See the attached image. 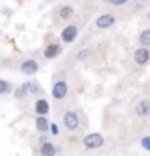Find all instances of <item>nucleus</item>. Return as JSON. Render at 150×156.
Instances as JSON below:
<instances>
[{
    "label": "nucleus",
    "instance_id": "1",
    "mask_svg": "<svg viewBox=\"0 0 150 156\" xmlns=\"http://www.w3.org/2000/svg\"><path fill=\"white\" fill-rule=\"evenodd\" d=\"M61 124H63V128L67 130V132H75V130H79V126H81V118H79L77 112L69 110V112H65V114H63Z\"/></svg>",
    "mask_w": 150,
    "mask_h": 156
},
{
    "label": "nucleus",
    "instance_id": "2",
    "mask_svg": "<svg viewBox=\"0 0 150 156\" xmlns=\"http://www.w3.org/2000/svg\"><path fill=\"white\" fill-rule=\"evenodd\" d=\"M104 144H105V140L99 132H91L87 136H83V148L85 150H99Z\"/></svg>",
    "mask_w": 150,
    "mask_h": 156
},
{
    "label": "nucleus",
    "instance_id": "3",
    "mask_svg": "<svg viewBox=\"0 0 150 156\" xmlns=\"http://www.w3.org/2000/svg\"><path fill=\"white\" fill-rule=\"evenodd\" d=\"M67 93H69V85H67V81H65V79H57L55 83H53V87H51L53 99L61 101V99L67 98Z\"/></svg>",
    "mask_w": 150,
    "mask_h": 156
},
{
    "label": "nucleus",
    "instance_id": "4",
    "mask_svg": "<svg viewBox=\"0 0 150 156\" xmlns=\"http://www.w3.org/2000/svg\"><path fill=\"white\" fill-rule=\"evenodd\" d=\"M77 35H79V27H77V24H67V27L61 30V43L71 45V43H75Z\"/></svg>",
    "mask_w": 150,
    "mask_h": 156
},
{
    "label": "nucleus",
    "instance_id": "5",
    "mask_svg": "<svg viewBox=\"0 0 150 156\" xmlns=\"http://www.w3.org/2000/svg\"><path fill=\"white\" fill-rule=\"evenodd\" d=\"M18 69H20V73H23V75L33 77V75H37V73H39V63H37L35 59H23V61H20V65H18Z\"/></svg>",
    "mask_w": 150,
    "mask_h": 156
},
{
    "label": "nucleus",
    "instance_id": "6",
    "mask_svg": "<svg viewBox=\"0 0 150 156\" xmlns=\"http://www.w3.org/2000/svg\"><path fill=\"white\" fill-rule=\"evenodd\" d=\"M61 53H63V45H61V43H49V45L43 49V57L51 61V59H57Z\"/></svg>",
    "mask_w": 150,
    "mask_h": 156
},
{
    "label": "nucleus",
    "instance_id": "7",
    "mask_svg": "<svg viewBox=\"0 0 150 156\" xmlns=\"http://www.w3.org/2000/svg\"><path fill=\"white\" fill-rule=\"evenodd\" d=\"M132 59H134V63H136V65H146L150 61V49H148V47H142V45H140L138 49L134 51Z\"/></svg>",
    "mask_w": 150,
    "mask_h": 156
},
{
    "label": "nucleus",
    "instance_id": "8",
    "mask_svg": "<svg viewBox=\"0 0 150 156\" xmlns=\"http://www.w3.org/2000/svg\"><path fill=\"white\" fill-rule=\"evenodd\" d=\"M114 24H116V16H114V14H110V12H105V14H99V16L95 18V27H98V29H102V30L112 29Z\"/></svg>",
    "mask_w": 150,
    "mask_h": 156
},
{
    "label": "nucleus",
    "instance_id": "9",
    "mask_svg": "<svg viewBox=\"0 0 150 156\" xmlns=\"http://www.w3.org/2000/svg\"><path fill=\"white\" fill-rule=\"evenodd\" d=\"M39 154H41V156H55V154H57V146L53 144V142H49L47 138H41Z\"/></svg>",
    "mask_w": 150,
    "mask_h": 156
},
{
    "label": "nucleus",
    "instance_id": "10",
    "mask_svg": "<svg viewBox=\"0 0 150 156\" xmlns=\"http://www.w3.org/2000/svg\"><path fill=\"white\" fill-rule=\"evenodd\" d=\"M51 112V105H49V101H47L45 98H39L35 101V116H47Z\"/></svg>",
    "mask_w": 150,
    "mask_h": 156
},
{
    "label": "nucleus",
    "instance_id": "11",
    "mask_svg": "<svg viewBox=\"0 0 150 156\" xmlns=\"http://www.w3.org/2000/svg\"><path fill=\"white\" fill-rule=\"evenodd\" d=\"M59 18H61V20H65V23H67V20H71V18L75 16V8L71 4H63V6H59Z\"/></svg>",
    "mask_w": 150,
    "mask_h": 156
},
{
    "label": "nucleus",
    "instance_id": "12",
    "mask_svg": "<svg viewBox=\"0 0 150 156\" xmlns=\"http://www.w3.org/2000/svg\"><path fill=\"white\" fill-rule=\"evenodd\" d=\"M136 116H140V118H146V116H150V99H140L138 104H136Z\"/></svg>",
    "mask_w": 150,
    "mask_h": 156
},
{
    "label": "nucleus",
    "instance_id": "13",
    "mask_svg": "<svg viewBox=\"0 0 150 156\" xmlns=\"http://www.w3.org/2000/svg\"><path fill=\"white\" fill-rule=\"evenodd\" d=\"M49 126H51V122L47 120V116H35V128H37V132L47 134V132H49Z\"/></svg>",
    "mask_w": 150,
    "mask_h": 156
},
{
    "label": "nucleus",
    "instance_id": "14",
    "mask_svg": "<svg viewBox=\"0 0 150 156\" xmlns=\"http://www.w3.org/2000/svg\"><path fill=\"white\" fill-rule=\"evenodd\" d=\"M12 93H14V98H16V99H24V98L30 93V81H24L20 87L12 89Z\"/></svg>",
    "mask_w": 150,
    "mask_h": 156
},
{
    "label": "nucleus",
    "instance_id": "15",
    "mask_svg": "<svg viewBox=\"0 0 150 156\" xmlns=\"http://www.w3.org/2000/svg\"><path fill=\"white\" fill-rule=\"evenodd\" d=\"M138 43H140L142 47H150V29L140 30V35H138Z\"/></svg>",
    "mask_w": 150,
    "mask_h": 156
},
{
    "label": "nucleus",
    "instance_id": "16",
    "mask_svg": "<svg viewBox=\"0 0 150 156\" xmlns=\"http://www.w3.org/2000/svg\"><path fill=\"white\" fill-rule=\"evenodd\" d=\"M12 93V83L6 79H0V95H8Z\"/></svg>",
    "mask_w": 150,
    "mask_h": 156
},
{
    "label": "nucleus",
    "instance_id": "17",
    "mask_svg": "<svg viewBox=\"0 0 150 156\" xmlns=\"http://www.w3.org/2000/svg\"><path fill=\"white\" fill-rule=\"evenodd\" d=\"M140 146H142L146 152H150V136H142V138H140Z\"/></svg>",
    "mask_w": 150,
    "mask_h": 156
},
{
    "label": "nucleus",
    "instance_id": "18",
    "mask_svg": "<svg viewBox=\"0 0 150 156\" xmlns=\"http://www.w3.org/2000/svg\"><path fill=\"white\" fill-rule=\"evenodd\" d=\"M87 57H89V49H83V51L77 53V59H79V61H85Z\"/></svg>",
    "mask_w": 150,
    "mask_h": 156
},
{
    "label": "nucleus",
    "instance_id": "19",
    "mask_svg": "<svg viewBox=\"0 0 150 156\" xmlns=\"http://www.w3.org/2000/svg\"><path fill=\"white\" fill-rule=\"evenodd\" d=\"M130 0H110V4H114V6H124V4H128Z\"/></svg>",
    "mask_w": 150,
    "mask_h": 156
},
{
    "label": "nucleus",
    "instance_id": "20",
    "mask_svg": "<svg viewBox=\"0 0 150 156\" xmlns=\"http://www.w3.org/2000/svg\"><path fill=\"white\" fill-rule=\"evenodd\" d=\"M49 132H51L53 136H57V134H59V128H57V124H51V126H49Z\"/></svg>",
    "mask_w": 150,
    "mask_h": 156
},
{
    "label": "nucleus",
    "instance_id": "21",
    "mask_svg": "<svg viewBox=\"0 0 150 156\" xmlns=\"http://www.w3.org/2000/svg\"><path fill=\"white\" fill-rule=\"evenodd\" d=\"M148 20H150V10H148Z\"/></svg>",
    "mask_w": 150,
    "mask_h": 156
},
{
    "label": "nucleus",
    "instance_id": "22",
    "mask_svg": "<svg viewBox=\"0 0 150 156\" xmlns=\"http://www.w3.org/2000/svg\"><path fill=\"white\" fill-rule=\"evenodd\" d=\"M102 2H110V0H102Z\"/></svg>",
    "mask_w": 150,
    "mask_h": 156
}]
</instances>
